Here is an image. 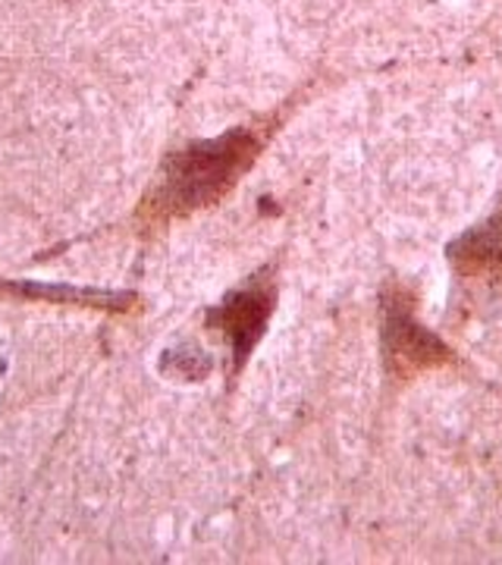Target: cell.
<instances>
[{
    "label": "cell",
    "mask_w": 502,
    "mask_h": 565,
    "mask_svg": "<svg viewBox=\"0 0 502 565\" xmlns=\"http://www.w3.org/2000/svg\"><path fill=\"white\" fill-rule=\"evenodd\" d=\"M267 132L258 126H236L221 139L192 141L173 151L161 167V180L139 204L141 230H161L167 223L182 221L201 207L217 204L233 192L242 173L258 161Z\"/></svg>",
    "instance_id": "6da1fadb"
},
{
    "label": "cell",
    "mask_w": 502,
    "mask_h": 565,
    "mask_svg": "<svg viewBox=\"0 0 502 565\" xmlns=\"http://www.w3.org/2000/svg\"><path fill=\"white\" fill-rule=\"evenodd\" d=\"M277 311V282L270 270L255 274L252 280L229 292L217 308L207 311V327L221 330L223 340L233 352V374H239L245 362L252 359L255 345L267 333V323Z\"/></svg>",
    "instance_id": "3957f363"
},
{
    "label": "cell",
    "mask_w": 502,
    "mask_h": 565,
    "mask_svg": "<svg viewBox=\"0 0 502 565\" xmlns=\"http://www.w3.org/2000/svg\"><path fill=\"white\" fill-rule=\"evenodd\" d=\"M381 343L383 364L396 381H412L452 362V349L415 318L412 296L402 286H389L383 292Z\"/></svg>",
    "instance_id": "7a4b0ae2"
},
{
    "label": "cell",
    "mask_w": 502,
    "mask_h": 565,
    "mask_svg": "<svg viewBox=\"0 0 502 565\" xmlns=\"http://www.w3.org/2000/svg\"><path fill=\"white\" fill-rule=\"evenodd\" d=\"M0 296L13 299H39V302L57 305H88V308H104V311H126L136 302L132 296L120 292H95V289H70V286H41V282H0Z\"/></svg>",
    "instance_id": "5b68a950"
},
{
    "label": "cell",
    "mask_w": 502,
    "mask_h": 565,
    "mask_svg": "<svg viewBox=\"0 0 502 565\" xmlns=\"http://www.w3.org/2000/svg\"><path fill=\"white\" fill-rule=\"evenodd\" d=\"M446 255L459 280L502 282V202L481 226L449 243Z\"/></svg>",
    "instance_id": "277c9868"
}]
</instances>
